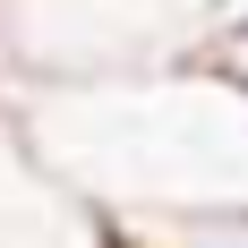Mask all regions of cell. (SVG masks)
<instances>
[{
	"label": "cell",
	"instance_id": "cell-2",
	"mask_svg": "<svg viewBox=\"0 0 248 248\" xmlns=\"http://www.w3.org/2000/svg\"><path fill=\"white\" fill-rule=\"evenodd\" d=\"M197 69L214 77L223 94H240V103H248V26H223V34L197 51Z\"/></svg>",
	"mask_w": 248,
	"mask_h": 248
},
{
	"label": "cell",
	"instance_id": "cell-3",
	"mask_svg": "<svg viewBox=\"0 0 248 248\" xmlns=\"http://www.w3.org/2000/svg\"><path fill=\"white\" fill-rule=\"evenodd\" d=\"M223 26H248V0H223ZM223 26H214V34H223Z\"/></svg>",
	"mask_w": 248,
	"mask_h": 248
},
{
	"label": "cell",
	"instance_id": "cell-1",
	"mask_svg": "<svg viewBox=\"0 0 248 248\" xmlns=\"http://www.w3.org/2000/svg\"><path fill=\"white\" fill-rule=\"evenodd\" d=\"M103 248H248V205H205V214H128V223H103Z\"/></svg>",
	"mask_w": 248,
	"mask_h": 248
}]
</instances>
